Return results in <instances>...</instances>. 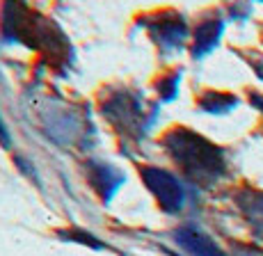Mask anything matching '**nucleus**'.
I'll return each mask as SVG.
<instances>
[{"label": "nucleus", "instance_id": "7", "mask_svg": "<svg viewBox=\"0 0 263 256\" xmlns=\"http://www.w3.org/2000/svg\"><path fill=\"white\" fill-rule=\"evenodd\" d=\"M85 167H87L89 183L99 192V197L103 202H110L115 197V192L119 190V185L124 183V174L117 172L112 165H105V163H87Z\"/></svg>", "mask_w": 263, "mask_h": 256}, {"label": "nucleus", "instance_id": "10", "mask_svg": "<svg viewBox=\"0 0 263 256\" xmlns=\"http://www.w3.org/2000/svg\"><path fill=\"white\" fill-rule=\"evenodd\" d=\"M174 238H176V243H179L185 252H190L192 256H227L211 235H206L204 231H199L195 227L176 229Z\"/></svg>", "mask_w": 263, "mask_h": 256}, {"label": "nucleus", "instance_id": "4", "mask_svg": "<svg viewBox=\"0 0 263 256\" xmlns=\"http://www.w3.org/2000/svg\"><path fill=\"white\" fill-rule=\"evenodd\" d=\"M140 176H142L144 185L149 188V192L156 197V202L165 213H179L183 208L185 190L174 174L165 172L160 167H154V165H144V167H140Z\"/></svg>", "mask_w": 263, "mask_h": 256}, {"label": "nucleus", "instance_id": "14", "mask_svg": "<svg viewBox=\"0 0 263 256\" xmlns=\"http://www.w3.org/2000/svg\"><path fill=\"white\" fill-rule=\"evenodd\" d=\"M254 62H252V64H254V71H256V76H259L261 80H263V57H261V55H254Z\"/></svg>", "mask_w": 263, "mask_h": 256}, {"label": "nucleus", "instance_id": "3", "mask_svg": "<svg viewBox=\"0 0 263 256\" xmlns=\"http://www.w3.org/2000/svg\"><path fill=\"white\" fill-rule=\"evenodd\" d=\"M101 112L117 133L133 140L144 137L156 117L154 108H146L142 96L126 87L105 89L101 94Z\"/></svg>", "mask_w": 263, "mask_h": 256}, {"label": "nucleus", "instance_id": "1", "mask_svg": "<svg viewBox=\"0 0 263 256\" xmlns=\"http://www.w3.org/2000/svg\"><path fill=\"white\" fill-rule=\"evenodd\" d=\"M3 34L42 53L53 67L71 62V46L62 30L23 3H7L3 7Z\"/></svg>", "mask_w": 263, "mask_h": 256}, {"label": "nucleus", "instance_id": "2", "mask_svg": "<svg viewBox=\"0 0 263 256\" xmlns=\"http://www.w3.org/2000/svg\"><path fill=\"white\" fill-rule=\"evenodd\" d=\"M163 147L185 174V179L201 188H211L227 174L224 151L192 128L176 126L167 130L163 137Z\"/></svg>", "mask_w": 263, "mask_h": 256}, {"label": "nucleus", "instance_id": "12", "mask_svg": "<svg viewBox=\"0 0 263 256\" xmlns=\"http://www.w3.org/2000/svg\"><path fill=\"white\" fill-rule=\"evenodd\" d=\"M179 80H181V71H174V73H167L156 83L158 92L163 94V99H174L176 96V89H179Z\"/></svg>", "mask_w": 263, "mask_h": 256}, {"label": "nucleus", "instance_id": "5", "mask_svg": "<svg viewBox=\"0 0 263 256\" xmlns=\"http://www.w3.org/2000/svg\"><path fill=\"white\" fill-rule=\"evenodd\" d=\"M44 128L53 140L64 144H78L89 133V124L76 112L71 105H50V110H42Z\"/></svg>", "mask_w": 263, "mask_h": 256}, {"label": "nucleus", "instance_id": "8", "mask_svg": "<svg viewBox=\"0 0 263 256\" xmlns=\"http://www.w3.org/2000/svg\"><path fill=\"white\" fill-rule=\"evenodd\" d=\"M236 206H238L247 227L252 229V235L263 243V192H256L250 188L240 190L236 194Z\"/></svg>", "mask_w": 263, "mask_h": 256}, {"label": "nucleus", "instance_id": "16", "mask_svg": "<svg viewBox=\"0 0 263 256\" xmlns=\"http://www.w3.org/2000/svg\"><path fill=\"white\" fill-rule=\"evenodd\" d=\"M242 256H254V254H242Z\"/></svg>", "mask_w": 263, "mask_h": 256}, {"label": "nucleus", "instance_id": "15", "mask_svg": "<svg viewBox=\"0 0 263 256\" xmlns=\"http://www.w3.org/2000/svg\"><path fill=\"white\" fill-rule=\"evenodd\" d=\"M0 142L7 147L9 144V135H7V130H5V126H3V122H0Z\"/></svg>", "mask_w": 263, "mask_h": 256}, {"label": "nucleus", "instance_id": "6", "mask_svg": "<svg viewBox=\"0 0 263 256\" xmlns=\"http://www.w3.org/2000/svg\"><path fill=\"white\" fill-rule=\"evenodd\" d=\"M144 26L149 30L151 39L158 44L163 51H176L185 44L188 39V23L181 14L165 9V12H156L154 16L144 18Z\"/></svg>", "mask_w": 263, "mask_h": 256}, {"label": "nucleus", "instance_id": "13", "mask_svg": "<svg viewBox=\"0 0 263 256\" xmlns=\"http://www.w3.org/2000/svg\"><path fill=\"white\" fill-rule=\"evenodd\" d=\"M250 101H252V105H254V108H259L261 112H263V96L259 92H252L250 94Z\"/></svg>", "mask_w": 263, "mask_h": 256}, {"label": "nucleus", "instance_id": "11", "mask_svg": "<svg viewBox=\"0 0 263 256\" xmlns=\"http://www.w3.org/2000/svg\"><path fill=\"white\" fill-rule=\"evenodd\" d=\"M238 105V96L229 92H204L199 96V108L209 114H227Z\"/></svg>", "mask_w": 263, "mask_h": 256}, {"label": "nucleus", "instance_id": "9", "mask_svg": "<svg viewBox=\"0 0 263 256\" xmlns=\"http://www.w3.org/2000/svg\"><path fill=\"white\" fill-rule=\"evenodd\" d=\"M222 30H224V21L217 14L201 18L199 26L195 28V37H192V57L201 60L206 53L213 51L222 37Z\"/></svg>", "mask_w": 263, "mask_h": 256}]
</instances>
